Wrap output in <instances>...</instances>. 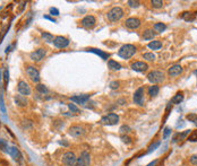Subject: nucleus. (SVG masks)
Here are the masks:
<instances>
[{"label":"nucleus","instance_id":"7c9ffc66","mask_svg":"<svg viewBox=\"0 0 197 166\" xmlns=\"http://www.w3.org/2000/svg\"><path fill=\"white\" fill-rule=\"evenodd\" d=\"M37 90L39 92V93L43 94V95H45V94H48V93H49L48 87H47L45 85H43V84H37Z\"/></svg>","mask_w":197,"mask_h":166},{"label":"nucleus","instance_id":"412c9836","mask_svg":"<svg viewBox=\"0 0 197 166\" xmlns=\"http://www.w3.org/2000/svg\"><path fill=\"white\" fill-rule=\"evenodd\" d=\"M15 103H16V105H18L20 107H24L27 105V99H26L25 96H23V95H16L15 96Z\"/></svg>","mask_w":197,"mask_h":166},{"label":"nucleus","instance_id":"c85d7f7f","mask_svg":"<svg viewBox=\"0 0 197 166\" xmlns=\"http://www.w3.org/2000/svg\"><path fill=\"white\" fill-rule=\"evenodd\" d=\"M155 37V33L152 31V29H146V31L143 33V39L146 40V41H149V40H153Z\"/></svg>","mask_w":197,"mask_h":166},{"label":"nucleus","instance_id":"37998d69","mask_svg":"<svg viewBox=\"0 0 197 166\" xmlns=\"http://www.w3.org/2000/svg\"><path fill=\"white\" fill-rule=\"evenodd\" d=\"M68 107H69V110L74 113H78L79 112V109L75 104H68Z\"/></svg>","mask_w":197,"mask_h":166},{"label":"nucleus","instance_id":"603ef678","mask_svg":"<svg viewBox=\"0 0 197 166\" xmlns=\"http://www.w3.org/2000/svg\"><path fill=\"white\" fill-rule=\"evenodd\" d=\"M194 73H195V75H197V70H195V71H194Z\"/></svg>","mask_w":197,"mask_h":166},{"label":"nucleus","instance_id":"a878e982","mask_svg":"<svg viewBox=\"0 0 197 166\" xmlns=\"http://www.w3.org/2000/svg\"><path fill=\"white\" fill-rule=\"evenodd\" d=\"M181 18H183V20H186V22H194L195 15L193 14V13H190V11H185V13H183V15H181Z\"/></svg>","mask_w":197,"mask_h":166},{"label":"nucleus","instance_id":"f257e3e1","mask_svg":"<svg viewBox=\"0 0 197 166\" xmlns=\"http://www.w3.org/2000/svg\"><path fill=\"white\" fill-rule=\"evenodd\" d=\"M135 53H136V48H135V45H132V44L122 45L118 51V56L125 60L132 58Z\"/></svg>","mask_w":197,"mask_h":166},{"label":"nucleus","instance_id":"4468645a","mask_svg":"<svg viewBox=\"0 0 197 166\" xmlns=\"http://www.w3.org/2000/svg\"><path fill=\"white\" fill-rule=\"evenodd\" d=\"M134 103L137 105H144V88L139 87L134 94Z\"/></svg>","mask_w":197,"mask_h":166},{"label":"nucleus","instance_id":"79ce46f5","mask_svg":"<svg viewBox=\"0 0 197 166\" xmlns=\"http://www.w3.org/2000/svg\"><path fill=\"white\" fill-rule=\"evenodd\" d=\"M121 140H122V142H125V144H130V142H132V138L125 135L121 136Z\"/></svg>","mask_w":197,"mask_h":166},{"label":"nucleus","instance_id":"f03ea898","mask_svg":"<svg viewBox=\"0 0 197 166\" xmlns=\"http://www.w3.org/2000/svg\"><path fill=\"white\" fill-rule=\"evenodd\" d=\"M124 15H125L124 9L117 6V7H113V8H111L108 11L107 17L110 22H117V20H120L124 17Z\"/></svg>","mask_w":197,"mask_h":166},{"label":"nucleus","instance_id":"473e14b6","mask_svg":"<svg viewBox=\"0 0 197 166\" xmlns=\"http://www.w3.org/2000/svg\"><path fill=\"white\" fill-rule=\"evenodd\" d=\"M186 118H187V120L193 122V123L197 127V114H195V113H189V114H187Z\"/></svg>","mask_w":197,"mask_h":166},{"label":"nucleus","instance_id":"aec40b11","mask_svg":"<svg viewBox=\"0 0 197 166\" xmlns=\"http://www.w3.org/2000/svg\"><path fill=\"white\" fill-rule=\"evenodd\" d=\"M87 51H88V52H92V53H95L96 56H101L103 60H108V59H109V56H110V54L108 53V52H103V51L98 50V49L91 48V49H88Z\"/></svg>","mask_w":197,"mask_h":166},{"label":"nucleus","instance_id":"dca6fc26","mask_svg":"<svg viewBox=\"0 0 197 166\" xmlns=\"http://www.w3.org/2000/svg\"><path fill=\"white\" fill-rule=\"evenodd\" d=\"M130 67H132V70L137 71V72H143V71L147 70L149 66H147V63H145V62H143V61H136V62H132Z\"/></svg>","mask_w":197,"mask_h":166},{"label":"nucleus","instance_id":"2f4dec72","mask_svg":"<svg viewBox=\"0 0 197 166\" xmlns=\"http://www.w3.org/2000/svg\"><path fill=\"white\" fill-rule=\"evenodd\" d=\"M151 5H152L153 8H156V9L162 8V7H163V1H162V0H152V1H151Z\"/></svg>","mask_w":197,"mask_h":166},{"label":"nucleus","instance_id":"b1692460","mask_svg":"<svg viewBox=\"0 0 197 166\" xmlns=\"http://www.w3.org/2000/svg\"><path fill=\"white\" fill-rule=\"evenodd\" d=\"M183 101V92H179V93H177L171 99V103H172V104H180V103Z\"/></svg>","mask_w":197,"mask_h":166},{"label":"nucleus","instance_id":"423d86ee","mask_svg":"<svg viewBox=\"0 0 197 166\" xmlns=\"http://www.w3.org/2000/svg\"><path fill=\"white\" fill-rule=\"evenodd\" d=\"M26 73H27V76L30 77V79H31L32 82L34 83L40 82V72L34 66H27L26 67Z\"/></svg>","mask_w":197,"mask_h":166},{"label":"nucleus","instance_id":"a211bd4d","mask_svg":"<svg viewBox=\"0 0 197 166\" xmlns=\"http://www.w3.org/2000/svg\"><path fill=\"white\" fill-rule=\"evenodd\" d=\"M183 69L180 65H173L169 68V70H168V73H169V76L171 77H177L179 76L180 73H183Z\"/></svg>","mask_w":197,"mask_h":166},{"label":"nucleus","instance_id":"f3484780","mask_svg":"<svg viewBox=\"0 0 197 166\" xmlns=\"http://www.w3.org/2000/svg\"><path fill=\"white\" fill-rule=\"evenodd\" d=\"M68 133L71 137H79V136H82L84 133V128L81 127V126H73V127L69 128Z\"/></svg>","mask_w":197,"mask_h":166},{"label":"nucleus","instance_id":"6ab92c4d","mask_svg":"<svg viewBox=\"0 0 197 166\" xmlns=\"http://www.w3.org/2000/svg\"><path fill=\"white\" fill-rule=\"evenodd\" d=\"M190 131H192V130H186V131H183V132L176 133V135L173 136V138H172V142H173V144H176V142H179V141L183 140V139L186 138L187 136L190 135Z\"/></svg>","mask_w":197,"mask_h":166},{"label":"nucleus","instance_id":"7ed1b4c3","mask_svg":"<svg viewBox=\"0 0 197 166\" xmlns=\"http://www.w3.org/2000/svg\"><path fill=\"white\" fill-rule=\"evenodd\" d=\"M147 79H149L152 84H159V83L164 82L166 77H164V73L162 72V71L154 70V71H151V72L147 75Z\"/></svg>","mask_w":197,"mask_h":166},{"label":"nucleus","instance_id":"8fccbe9b","mask_svg":"<svg viewBox=\"0 0 197 166\" xmlns=\"http://www.w3.org/2000/svg\"><path fill=\"white\" fill-rule=\"evenodd\" d=\"M10 49H11V46H10V45H9V46H7V48H6V51H5L6 53H8L9 51H10Z\"/></svg>","mask_w":197,"mask_h":166},{"label":"nucleus","instance_id":"6e6552de","mask_svg":"<svg viewBox=\"0 0 197 166\" xmlns=\"http://www.w3.org/2000/svg\"><path fill=\"white\" fill-rule=\"evenodd\" d=\"M7 153H8L9 155L11 156V157L14 158V161H16L17 163L22 164L23 163V155L22 153H20V150L17 148L16 146H11L8 148V150H7Z\"/></svg>","mask_w":197,"mask_h":166},{"label":"nucleus","instance_id":"9d476101","mask_svg":"<svg viewBox=\"0 0 197 166\" xmlns=\"http://www.w3.org/2000/svg\"><path fill=\"white\" fill-rule=\"evenodd\" d=\"M77 161V157L75 156V154L71 152H67L62 155V163L67 166H75Z\"/></svg>","mask_w":197,"mask_h":166},{"label":"nucleus","instance_id":"e433bc0d","mask_svg":"<svg viewBox=\"0 0 197 166\" xmlns=\"http://www.w3.org/2000/svg\"><path fill=\"white\" fill-rule=\"evenodd\" d=\"M188 141H192V142H196L197 141V130H195V131H192L190 132V135L188 136V139H187Z\"/></svg>","mask_w":197,"mask_h":166},{"label":"nucleus","instance_id":"a18cd8bd","mask_svg":"<svg viewBox=\"0 0 197 166\" xmlns=\"http://www.w3.org/2000/svg\"><path fill=\"white\" fill-rule=\"evenodd\" d=\"M110 88H111V89H117V88H119V82H111L110 83Z\"/></svg>","mask_w":197,"mask_h":166},{"label":"nucleus","instance_id":"20e7f679","mask_svg":"<svg viewBox=\"0 0 197 166\" xmlns=\"http://www.w3.org/2000/svg\"><path fill=\"white\" fill-rule=\"evenodd\" d=\"M118 121H119V115L115 114V113H109L107 115L102 116L101 119L102 124H104V126H115V124L118 123Z\"/></svg>","mask_w":197,"mask_h":166},{"label":"nucleus","instance_id":"bb28decb","mask_svg":"<svg viewBox=\"0 0 197 166\" xmlns=\"http://www.w3.org/2000/svg\"><path fill=\"white\" fill-rule=\"evenodd\" d=\"M159 92H160V88H159V86H156V85H152V86L149 87V95L151 96V97H155V96L159 94Z\"/></svg>","mask_w":197,"mask_h":166},{"label":"nucleus","instance_id":"c03bdc74","mask_svg":"<svg viewBox=\"0 0 197 166\" xmlns=\"http://www.w3.org/2000/svg\"><path fill=\"white\" fill-rule=\"evenodd\" d=\"M50 15H52V16H58V15H59V10H58L57 8H54V7H51Z\"/></svg>","mask_w":197,"mask_h":166},{"label":"nucleus","instance_id":"49530a36","mask_svg":"<svg viewBox=\"0 0 197 166\" xmlns=\"http://www.w3.org/2000/svg\"><path fill=\"white\" fill-rule=\"evenodd\" d=\"M190 163H192L193 165H197V154L190 156Z\"/></svg>","mask_w":197,"mask_h":166},{"label":"nucleus","instance_id":"2eb2a0df","mask_svg":"<svg viewBox=\"0 0 197 166\" xmlns=\"http://www.w3.org/2000/svg\"><path fill=\"white\" fill-rule=\"evenodd\" d=\"M90 97H91V95H88V94H82V95H76V96L70 97V101L75 102L76 104L85 105L86 104V102L90 99Z\"/></svg>","mask_w":197,"mask_h":166},{"label":"nucleus","instance_id":"f704fd0d","mask_svg":"<svg viewBox=\"0 0 197 166\" xmlns=\"http://www.w3.org/2000/svg\"><path fill=\"white\" fill-rule=\"evenodd\" d=\"M143 58L146 61H154L155 60V54L154 53H151V52H147V53H144V56H143Z\"/></svg>","mask_w":197,"mask_h":166},{"label":"nucleus","instance_id":"ea45409f","mask_svg":"<svg viewBox=\"0 0 197 166\" xmlns=\"http://www.w3.org/2000/svg\"><path fill=\"white\" fill-rule=\"evenodd\" d=\"M119 131H120L121 133H122V135H125V133H129L130 132V128L128 127V126H126V124H125V126H122V127H120V129H119Z\"/></svg>","mask_w":197,"mask_h":166},{"label":"nucleus","instance_id":"de8ad7c7","mask_svg":"<svg viewBox=\"0 0 197 166\" xmlns=\"http://www.w3.org/2000/svg\"><path fill=\"white\" fill-rule=\"evenodd\" d=\"M43 18H44V19L50 20V22H52V23H57V22H56V19H54L53 17H50V16H48V15H45V16H43Z\"/></svg>","mask_w":197,"mask_h":166},{"label":"nucleus","instance_id":"58836bf2","mask_svg":"<svg viewBox=\"0 0 197 166\" xmlns=\"http://www.w3.org/2000/svg\"><path fill=\"white\" fill-rule=\"evenodd\" d=\"M127 3H128L129 7H132V8H138V7L141 6V3H139V1H134V0H129Z\"/></svg>","mask_w":197,"mask_h":166},{"label":"nucleus","instance_id":"1a4fd4ad","mask_svg":"<svg viewBox=\"0 0 197 166\" xmlns=\"http://www.w3.org/2000/svg\"><path fill=\"white\" fill-rule=\"evenodd\" d=\"M91 164V156L87 152H82L81 156L77 158L75 166H90Z\"/></svg>","mask_w":197,"mask_h":166},{"label":"nucleus","instance_id":"a19ab883","mask_svg":"<svg viewBox=\"0 0 197 166\" xmlns=\"http://www.w3.org/2000/svg\"><path fill=\"white\" fill-rule=\"evenodd\" d=\"M171 128H169V127H166V129H164V131H163V139H166L168 137H169L170 135H171Z\"/></svg>","mask_w":197,"mask_h":166},{"label":"nucleus","instance_id":"c9c22d12","mask_svg":"<svg viewBox=\"0 0 197 166\" xmlns=\"http://www.w3.org/2000/svg\"><path fill=\"white\" fill-rule=\"evenodd\" d=\"M161 145V142L160 141H155V142H153L152 145H149V148H147V153H152V152H154L155 149H156V148H158L159 146H160Z\"/></svg>","mask_w":197,"mask_h":166},{"label":"nucleus","instance_id":"09e8293b","mask_svg":"<svg viewBox=\"0 0 197 166\" xmlns=\"http://www.w3.org/2000/svg\"><path fill=\"white\" fill-rule=\"evenodd\" d=\"M156 163H158V161H153V162H151V163H149V165H146V166H155V165H156Z\"/></svg>","mask_w":197,"mask_h":166},{"label":"nucleus","instance_id":"5701e85b","mask_svg":"<svg viewBox=\"0 0 197 166\" xmlns=\"http://www.w3.org/2000/svg\"><path fill=\"white\" fill-rule=\"evenodd\" d=\"M108 67H109L110 70H115V71L120 70L121 68H122L120 63L115 61V60H109V62H108Z\"/></svg>","mask_w":197,"mask_h":166},{"label":"nucleus","instance_id":"39448f33","mask_svg":"<svg viewBox=\"0 0 197 166\" xmlns=\"http://www.w3.org/2000/svg\"><path fill=\"white\" fill-rule=\"evenodd\" d=\"M47 56V50L45 49H37V50L33 51L30 53V58H31L32 61L34 62H40L41 60L44 59V56Z\"/></svg>","mask_w":197,"mask_h":166},{"label":"nucleus","instance_id":"4be33fe9","mask_svg":"<svg viewBox=\"0 0 197 166\" xmlns=\"http://www.w3.org/2000/svg\"><path fill=\"white\" fill-rule=\"evenodd\" d=\"M0 112H1V115L5 120H7V110H6V105L5 102H3V92L0 90Z\"/></svg>","mask_w":197,"mask_h":166},{"label":"nucleus","instance_id":"9b49d317","mask_svg":"<svg viewBox=\"0 0 197 166\" xmlns=\"http://www.w3.org/2000/svg\"><path fill=\"white\" fill-rule=\"evenodd\" d=\"M53 44L58 49H65L69 45V40L65 36H56L54 37Z\"/></svg>","mask_w":197,"mask_h":166},{"label":"nucleus","instance_id":"4c0bfd02","mask_svg":"<svg viewBox=\"0 0 197 166\" xmlns=\"http://www.w3.org/2000/svg\"><path fill=\"white\" fill-rule=\"evenodd\" d=\"M9 148L8 144H7V141L3 140V139H0V149L3 150V152H7Z\"/></svg>","mask_w":197,"mask_h":166},{"label":"nucleus","instance_id":"cd10ccee","mask_svg":"<svg viewBox=\"0 0 197 166\" xmlns=\"http://www.w3.org/2000/svg\"><path fill=\"white\" fill-rule=\"evenodd\" d=\"M151 50H160L162 48V42L161 41H152V42H149V45H147Z\"/></svg>","mask_w":197,"mask_h":166},{"label":"nucleus","instance_id":"393cba45","mask_svg":"<svg viewBox=\"0 0 197 166\" xmlns=\"http://www.w3.org/2000/svg\"><path fill=\"white\" fill-rule=\"evenodd\" d=\"M41 36H42V39L44 40L47 43H53V41H54L53 35L51 33H48V32H42V33H41Z\"/></svg>","mask_w":197,"mask_h":166},{"label":"nucleus","instance_id":"72a5a7b5","mask_svg":"<svg viewBox=\"0 0 197 166\" xmlns=\"http://www.w3.org/2000/svg\"><path fill=\"white\" fill-rule=\"evenodd\" d=\"M3 80H5V88H7L8 87V84H9V71H8V69H5V70H3Z\"/></svg>","mask_w":197,"mask_h":166},{"label":"nucleus","instance_id":"0eeeda50","mask_svg":"<svg viewBox=\"0 0 197 166\" xmlns=\"http://www.w3.org/2000/svg\"><path fill=\"white\" fill-rule=\"evenodd\" d=\"M17 90H18L20 95L25 96V97L28 95H31V87H30V85L26 82H24V80H20V82H18V84H17Z\"/></svg>","mask_w":197,"mask_h":166},{"label":"nucleus","instance_id":"864d4df0","mask_svg":"<svg viewBox=\"0 0 197 166\" xmlns=\"http://www.w3.org/2000/svg\"><path fill=\"white\" fill-rule=\"evenodd\" d=\"M196 16H197V13H196Z\"/></svg>","mask_w":197,"mask_h":166},{"label":"nucleus","instance_id":"3c124183","mask_svg":"<svg viewBox=\"0 0 197 166\" xmlns=\"http://www.w3.org/2000/svg\"><path fill=\"white\" fill-rule=\"evenodd\" d=\"M59 144H61V145H65V146H68V144H67V142H65V141H59Z\"/></svg>","mask_w":197,"mask_h":166},{"label":"nucleus","instance_id":"ddd939ff","mask_svg":"<svg viewBox=\"0 0 197 166\" xmlns=\"http://www.w3.org/2000/svg\"><path fill=\"white\" fill-rule=\"evenodd\" d=\"M125 25H126L127 28H129V29H136V28H138L141 26V19H138L136 17H130V18L126 19Z\"/></svg>","mask_w":197,"mask_h":166},{"label":"nucleus","instance_id":"c756f323","mask_svg":"<svg viewBox=\"0 0 197 166\" xmlns=\"http://www.w3.org/2000/svg\"><path fill=\"white\" fill-rule=\"evenodd\" d=\"M166 25L163 24V23H156V24H154V31L158 32V33H162L163 31H166Z\"/></svg>","mask_w":197,"mask_h":166},{"label":"nucleus","instance_id":"f8f14e48","mask_svg":"<svg viewBox=\"0 0 197 166\" xmlns=\"http://www.w3.org/2000/svg\"><path fill=\"white\" fill-rule=\"evenodd\" d=\"M95 23H96L95 17L92 16V15H87V16H85L84 18L81 20V24H82V26L85 28L94 27V26H95Z\"/></svg>","mask_w":197,"mask_h":166}]
</instances>
